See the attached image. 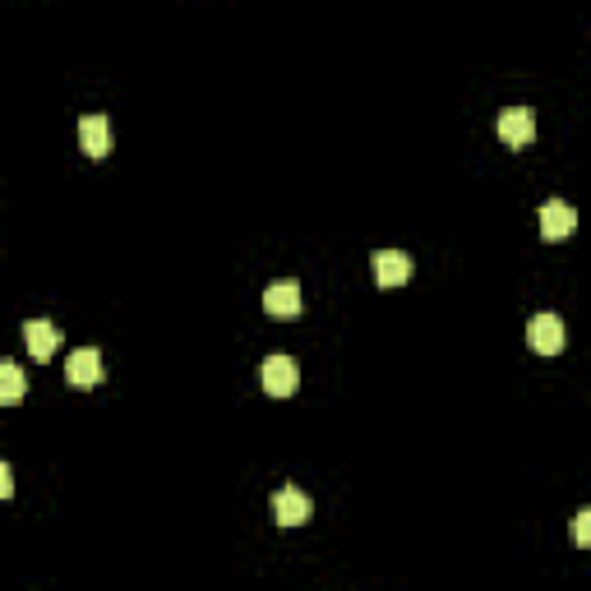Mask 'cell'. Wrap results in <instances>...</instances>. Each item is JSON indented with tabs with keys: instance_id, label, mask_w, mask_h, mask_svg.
<instances>
[{
	"instance_id": "cell-13",
	"label": "cell",
	"mask_w": 591,
	"mask_h": 591,
	"mask_svg": "<svg viewBox=\"0 0 591 591\" xmlns=\"http://www.w3.org/2000/svg\"><path fill=\"white\" fill-rule=\"evenodd\" d=\"M0 495H5V499L14 495V476H10V467H5V462H0Z\"/></svg>"
},
{
	"instance_id": "cell-2",
	"label": "cell",
	"mask_w": 591,
	"mask_h": 591,
	"mask_svg": "<svg viewBox=\"0 0 591 591\" xmlns=\"http://www.w3.org/2000/svg\"><path fill=\"white\" fill-rule=\"evenodd\" d=\"M527 342H531V351H541V356L564 351V319H559V314H536L527 324Z\"/></svg>"
},
{
	"instance_id": "cell-9",
	"label": "cell",
	"mask_w": 591,
	"mask_h": 591,
	"mask_svg": "<svg viewBox=\"0 0 591 591\" xmlns=\"http://www.w3.org/2000/svg\"><path fill=\"white\" fill-rule=\"evenodd\" d=\"M301 287L296 282H273V287L264 291V310L273 314V319H296L301 314Z\"/></svg>"
},
{
	"instance_id": "cell-10",
	"label": "cell",
	"mask_w": 591,
	"mask_h": 591,
	"mask_svg": "<svg viewBox=\"0 0 591 591\" xmlns=\"http://www.w3.org/2000/svg\"><path fill=\"white\" fill-rule=\"evenodd\" d=\"M79 144L88 157H107L111 153V121L107 116H84L79 121Z\"/></svg>"
},
{
	"instance_id": "cell-8",
	"label": "cell",
	"mask_w": 591,
	"mask_h": 591,
	"mask_svg": "<svg viewBox=\"0 0 591 591\" xmlns=\"http://www.w3.org/2000/svg\"><path fill=\"white\" fill-rule=\"evenodd\" d=\"M24 342H28V351H33L37 361H51L56 347H61V328L51 324V319H28V324H24Z\"/></svg>"
},
{
	"instance_id": "cell-6",
	"label": "cell",
	"mask_w": 591,
	"mask_h": 591,
	"mask_svg": "<svg viewBox=\"0 0 591 591\" xmlns=\"http://www.w3.org/2000/svg\"><path fill=\"white\" fill-rule=\"evenodd\" d=\"M573 227H578V213H573V204H564V199H550V204L541 208V236H545V241H564V236H573Z\"/></svg>"
},
{
	"instance_id": "cell-7",
	"label": "cell",
	"mask_w": 591,
	"mask_h": 591,
	"mask_svg": "<svg viewBox=\"0 0 591 591\" xmlns=\"http://www.w3.org/2000/svg\"><path fill=\"white\" fill-rule=\"evenodd\" d=\"M411 254L402 250H379L374 254V278H379V287H402V282L411 278Z\"/></svg>"
},
{
	"instance_id": "cell-11",
	"label": "cell",
	"mask_w": 591,
	"mask_h": 591,
	"mask_svg": "<svg viewBox=\"0 0 591 591\" xmlns=\"http://www.w3.org/2000/svg\"><path fill=\"white\" fill-rule=\"evenodd\" d=\"M24 370H19V365L14 361H5L0 365V402H5V407H14V402L24 398Z\"/></svg>"
},
{
	"instance_id": "cell-5",
	"label": "cell",
	"mask_w": 591,
	"mask_h": 591,
	"mask_svg": "<svg viewBox=\"0 0 591 591\" xmlns=\"http://www.w3.org/2000/svg\"><path fill=\"white\" fill-rule=\"evenodd\" d=\"M65 379H70L74 388H93L97 379H102V351L97 347H79L65 361Z\"/></svg>"
},
{
	"instance_id": "cell-1",
	"label": "cell",
	"mask_w": 591,
	"mask_h": 591,
	"mask_svg": "<svg viewBox=\"0 0 591 591\" xmlns=\"http://www.w3.org/2000/svg\"><path fill=\"white\" fill-rule=\"evenodd\" d=\"M259 384H264L268 398H291L296 384H301V370H296L291 356H268V361L259 365Z\"/></svg>"
},
{
	"instance_id": "cell-12",
	"label": "cell",
	"mask_w": 591,
	"mask_h": 591,
	"mask_svg": "<svg viewBox=\"0 0 591 591\" xmlns=\"http://www.w3.org/2000/svg\"><path fill=\"white\" fill-rule=\"evenodd\" d=\"M573 541H578L582 550H591V508H582L578 518H573Z\"/></svg>"
},
{
	"instance_id": "cell-4",
	"label": "cell",
	"mask_w": 591,
	"mask_h": 591,
	"mask_svg": "<svg viewBox=\"0 0 591 591\" xmlns=\"http://www.w3.org/2000/svg\"><path fill=\"white\" fill-rule=\"evenodd\" d=\"M314 504L305 490H296V485H287V490H278L273 495V518L282 522V527H301V522H310Z\"/></svg>"
},
{
	"instance_id": "cell-3",
	"label": "cell",
	"mask_w": 591,
	"mask_h": 591,
	"mask_svg": "<svg viewBox=\"0 0 591 591\" xmlns=\"http://www.w3.org/2000/svg\"><path fill=\"white\" fill-rule=\"evenodd\" d=\"M499 139H504L508 148H527L531 139H536V116H531L527 107L499 111Z\"/></svg>"
}]
</instances>
